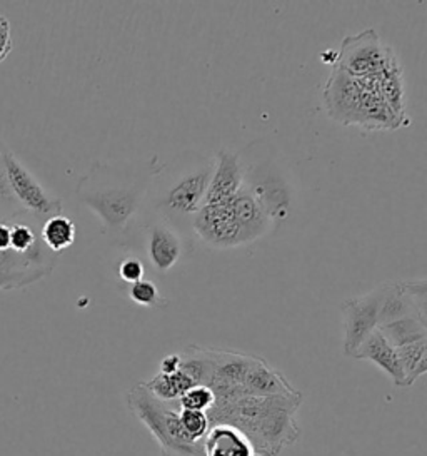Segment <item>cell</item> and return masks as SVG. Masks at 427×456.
Wrapping results in <instances>:
<instances>
[{
    "label": "cell",
    "instance_id": "1",
    "mask_svg": "<svg viewBox=\"0 0 427 456\" xmlns=\"http://www.w3.org/2000/svg\"><path fill=\"white\" fill-rule=\"evenodd\" d=\"M160 166L156 158L141 164L120 166L95 162L80 179L77 198L99 216L104 231L124 236L141 217Z\"/></svg>",
    "mask_w": 427,
    "mask_h": 456
},
{
    "label": "cell",
    "instance_id": "2",
    "mask_svg": "<svg viewBox=\"0 0 427 456\" xmlns=\"http://www.w3.org/2000/svg\"><path fill=\"white\" fill-rule=\"evenodd\" d=\"M302 395L297 396H244L230 403H215L207 413L211 427L226 423L240 429L255 453L278 456L301 436L297 411Z\"/></svg>",
    "mask_w": 427,
    "mask_h": 456
},
{
    "label": "cell",
    "instance_id": "3",
    "mask_svg": "<svg viewBox=\"0 0 427 456\" xmlns=\"http://www.w3.org/2000/svg\"><path fill=\"white\" fill-rule=\"evenodd\" d=\"M215 159L199 152H184L162 164L147 196L154 217L177 229L186 240L192 232V219L205 204Z\"/></svg>",
    "mask_w": 427,
    "mask_h": 456
},
{
    "label": "cell",
    "instance_id": "4",
    "mask_svg": "<svg viewBox=\"0 0 427 456\" xmlns=\"http://www.w3.org/2000/svg\"><path fill=\"white\" fill-rule=\"evenodd\" d=\"M324 102L327 114L342 126H359L369 131L398 129L404 122L389 108L375 76L354 77L335 69L326 82Z\"/></svg>",
    "mask_w": 427,
    "mask_h": 456
},
{
    "label": "cell",
    "instance_id": "5",
    "mask_svg": "<svg viewBox=\"0 0 427 456\" xmlns=\"http://www.w3.org/2000/svg\"><path fill=\"white\" fill-rule=\"evenodd\" d=\"M127 404L159 443L160 456H204V440L187 433L179 402H162L141 383L129 391Z\"/></svg>",
    "mask_w": 427,
    "mask_h": 456
},
{
    "label": "cell",
    "instance_id": "6",
    "mask_svg": "<svg viewBox=\"0 0 427 456\" xmlns=\"http://www.w3.org/2000/svg\"><path fill=\"white\" fill-rule=\"evenodd\" d=\"M4 162L13 196L24 211L42 223L62 215V202L40 186L39 181L15 158L11 149L4 154Z\"/></svg>",
    "mask_w": 427,
    "mask_h": 456
},
{
    "label": "cell",
    "instance_id": "7",
    "mask_svg": "<svg viewBox=\"0 0 427 456\" xmlns=\"http://www.w3.org/2000/svg\"><path fill=\"white\" fill-rule=\"evenodd\" d=\"M244 186L253 194L255 201L264 208L274 224L287 217L291 192L287 181L282 177L274 164H244Z\"/></svg>",
    "mask_w": 427,
    "mask_h": 456
},
{
    "label": "cell",
    "instance_id": "8",
    "mask_svg": "<svg viewBox=\"0 0 427 456\" xmlns=\"http://www.w3.org/2000/svg\"><path fill=\"white\" fill-rule=\"evenodd\" d=\"M387 51L389 47L381 42L374 28L362 30L342 41L337 53V66L354 77L377 76L386 62Z\"/></svg>",
    "mask_w": 427,
    "mask_h": 456
},
{
    "label": "cell",
    "instance_id": "9",
    "mask_svg": "<svg viewBox=\"0 0 427 456\" xmlns=\"http://www.w3.org/2000/svg\"><path fill=\"white\" fill-rule=\"evenodd\" d=\"M381 286L369 295L347 297L342 303L344 314V353L356 358L364 341L379 328Z\"/></svg>",
    "mask_w": 427,
    "mask_h": 456
},
{
    "label": "cell",
    "instance_id": "10",
    "mask_svg": "<svg viewBox=\"0 0 427 456\" xmlns=\"http://www.w3.org/2000/svg\"><path fill=\"white\" fill-rule=\"evenodd\" d=\"M192 232L214 249L244 246L239 224L227 204H204L192 219Z\"/></svg>",
    "mask_w": 427,
    "mask_h": 456
},
{
    "label": "cell",
    "instance_id": "11",
    "mask_svg": "<svg viewBox=\"0 0 427 456\" xmlns=\"http://www.w3.org/2000/svg\"><path fill=\"white\" fill-rule=\"evenodd\" d=\"M146 255L157 273H169L186 253V238L160 217L150 216L144 224Z\"/></svg>",
    "mask_w": 427,
    "mask_h": 456
},
{
    "label": "cell",
    "instance_id": "12",
    "mask_svg": "<svg viewBox=\"0 0 427 456\" xmlns=\"http://www.w3.org/2000/svg\"><path fill=\"white\" fill-rule=\"evenodd\" d=\"M213 179L205 204H227L244 188V164L238 152L221 149L215 154Z\"/></svg>",
    "mask_w": 427,
    "mask_h": 456
},
{
    "label": "cell",
    "instance_id": "13",
    "mask_svg": "<svg viewBox=\"0 0 427 456\" xmlns=\"http://www.w3.org/2000/svg\"><path fill=\"white\" fill-rule=\"evenodd\" d=\"M229 206L239 224L244 244H251L264 238L276 226L264 208L255 201V198L246 186L229 201Z\"/></svg>",
    "mask_w": 427,
    "mask_h": 456
},
{
    "label": "cell",
    "instance_id": "14",
    "mask_svg": "<svg viewBox=\"0 0 427 456\" xmlns=\"http://www.w3.org/2000/svg\"><path fill=\"white\" fill-rule=\"evenodd\" d=\"M354 360H366V362H374L394 381L396 387H400V388L406 387V375L400 366L398 349L387 341L379 330H375L373 335L364 341V345L360 346Z\"/></svg>",
    "mask_w": 427,
    "mask_h": 456
},
{
    "label": "cell",
    "instance_id": "15",
    "mask_svg": "<svg viewBox=\"0 0 427 456\" xmlns=\"http://www.w3.org/2000/svg\"><path fill=\"white\" fill-rule=\"evenodd\" d=\"M253 443L240 429L219 423L204 438V456H254Z\"/></svg>",
    "mask_w": 427,
    "mask_h": 456
},
{
    "label": "cell",
    "instance_id": "16",
    "mask_svg": "<svg viewBox=\"0 0 427 456\" xmlns=\"http://www.w3.org/2000/svg\"><path fill=\"white\" fill-rule=\"evenodd\" d=\"M375 77L379 82L381 94L386 99L389 108L394 110V114L399 118L400 121L407 124L409 119H406V112H404V102H406L404 77H402V70H400L398 57L391 47L387 51L386 62H384L381 72Z\"/></svg>",
    "mask_w": 427,
    "mask_h": 456
},
{
    "label": "cell",
    "instance_id": "17",
    "mask_svg": "<svg viewBox=\"0 0 427 456\" xmlns=\"http://www.w3.org/2000/svg\"><path fill=\"white\" fill-rule=\"evenodd\" d=\"M417 314L413 297L402 288V282L381 284V306H379V326L398 322L402 318Z\"/></svg>",
    "mask_w": 427,
    "mask_h": 456
},
{
    "label": "cell",
    "instance_id": "18",
    "mask_svg": "<svg viewBox=\"0 0 427 456\" xmlns=\"http://www.w3.org/2000/svg\"><path fill=\"white\" fill-rule=\"evenodd\" d=\"M377 330L396 349L427 338V326L419 318V314H413L398 322H387L379 326Z\"/></svg>",
    "mask_w": 427,
    "mask_h": 456
},
{
    "label": "cell",
    "instance_id": "19",
    "mask_svg": "<svg viewBox=\"0 0 427 456\" xmlns=\"http://www.w3.org/2000/svg\"><path fill=\"white\" fill-rule=\"evenodd\" d=\"M40 238L49 251L60 253L76 241V224L67 216H53L42 223Z\"/></svg>",
    "mask_w": 427,
    "mask_h": 456
},
{
    "label": "cell",
    "instance_id": "20",
    "mask_svg": "<svg viewBox=\"0 0 427 456\" xmlns=\"http://www.w3.org/2000/svg\"><path fill=\"white\" fill-rule=\"evenodd\" d=\"M144 387L162 402H179L186 391L196 387V383L190 376L179 370L173 375L157 373L152 379L144 383Z\"/></svg>",
    "mask_w": 427,
    "mask_h": 456
},
{
    "label": "cell",
    "instance_id": "21",
    "mask_svg": "<svg viewBox=\"0 0 427 456\" xmlns=\"http://www.w3.org/2000/svg\"><path fill=\"white\" fill-rule=\"evenodd\" d=\"M127 296L135 305L144 308H164L169 305V301L160 295L159 288L156 282L142 280L127 286Z\"/></svg>",
    "mask_w": 427,
    "mask_h": 456
},
{
    "label": "cell",
    "instance_id": "22",
    "mask_svg": "<svg viewBox=\"0 0 427 456\" xmlns=\"http://www.w3.org/2000/svg\"><path fill=\"white\" fill-rule=\"evenodd\" d=\"M51 273L42 269H30V271H9L0 269V291H17L42 281Z\"/></svg>",
    "mask_w": 427,
    "mask_h": 456
},
{
    "label": "cell",
    "instance_id": "23",
    "mask_svg": "<svg viewBox=\"0 0 427 456\" xmlns=\"http://www.w3.org/2000/svg\"><path fill=\"white\" fill-rule=\"evenodd\" d=\"M215 402L217 400H215L213 389L209 387H204V385H196L181 396L179 406L184 408V410L209 413L215 406Z\"/></svg>",
    "mask_w": 427,
    "mask_h": 456
},
{
    "label": "cell",
    "instance_id": "24",
    "mask_svg": "<svg viewBox=\"0 0 427 456\" xmlns=\"http://www.w3.org/2000/svg\"><path fill=\"white\" fill-rule=\"evenodd\" d=\"M427 351V338L411 343L407 346L398 348V356H399L400 366L402 371L406 375V387H411L414 383V371L417 370L419 362L423 360V356L426 354Z\"/></svg>",
    "mask_w": 427,
    "mask_h": 456
},
{
    "label": "cell",
    "instance_id": "25",
    "mask_svg": "<svg viewBox=\"0 0 427 456\" xmlns=\"http://www.w3.org/2000/svg\"><path fill=\"white\" fill-rule=\"evenodd\" d=\"M20 211H24V209L19 206V202L13 196L7 171H5L4 156H0V221H5Z\"/></svg>",
    "mask_w": 427,
    "mask_h": 456
},
{
    "label": "cell",
    "instance_id": "26",
    "mask_svg": "<svg viewBox=\"0 0 427 456\" xmlns=\"http://www.w3.org/2000/svg\"><path fill=\"white\" fill-rule=\"evenodd\" d=\"M181 421L184 425L187 433L196 438V440H204L211 429V419L207 413L202 411H192V410H184L181 408Z\"/></svg>",
    "mask_w": 427,
    "mask_h": 456
},
{
    "label": "cell",
    "instance_id": "27",
    "mask_svg": "<svg viewBox=\"0 0 427 456\" xmlns=\"http://www.w3.org/2000/svg\"><path fill=\"white\" fill-rule=\"evenodd\" d=\"M146 274V265L141 257L137 256H127L124 259H120L117 265V276L120 281L127 286H131L133 282L142 281Z\"/></svg>",
    "mask_w": 427,
    "mask_h": 456
},
{
    "label": "cell",
    "instance_id": "28",
    "mask_svg": "<svg viewBox=\"0 0 427 456\" xmlns=\"http://www.w3.org/2000/svg\"><path fill=\"white\" fill-rule=\"evenodd\" d=\"M13 42L12 32H11V24L9 20L4 17L0 20V64L9 57L12 53Z\"/></svg>",
    "mask_w": 427,
    "mask_h": 456
},
{
    "label": "cell",
    "instance_id": "29",
    "mask_svg": "<svg viewBox=\"0 0 427 456\" xmlns=\"http://www.w3.org/2000/svg\"><path fill=\"white\" fill-rule=\"evenodd\" d=\"M402 288L413 299H427V278L413 280V281H400Z\"/></svg>",
    "mask_w": 427,
    "mask_h": 456
},
{
    "label": "cell",
    "instance_id": "30",
    "mask_svg": "<svg viewBox=\"0 0 427 456\" xmlns=\"http://www.w3.org/2000/svg\"><path fill=\"white\" fill-rule=\"evenodd\" d=\"M12 246V228L9 221H0V253L11 251Z\"/></svg>",
    "mask_w": 427,
    "mask_h": 456
},
{
    "label": "cell",
    "instance_id": "31",
    "mask_svg": "<svg viewBox=\"0 0 427 456\" xmlns=\"http://www.w3.org/2000/svg\"><path fill=\"white\" fill-rule=\"evenodd\" d=\"M181 370V354H169L160 362V371L162 375H173Z\"/></svg>",
    "mask_w": 427,
    "mask_h": 456
},
{
    "label": "cell",
    "instance_id": "32",
    "mask_svg": "<svg viewBox=\"0 0 427 456\" xmlns=\"http://www.w3.org/2000/svg\"><path fill=\"white\" fill-rule=\"evenodd\" d=\"M414 303H415V309H417L419 318L427 326V299H414Z\"/></svg>",
    "mask_w": 427,
    "mask_h": 456
},
{
    "label": "cell",
    "instance_id": "33",
    "mask_svg": "<svg viewBox=\"0 0 427 456\" xmlns=\"http://www.w3.org/2000/svg\"><path fill=\"white\" fill-rule=\"evenodd\" d=\"M427 375V351L426 354L423 356V360L419 362V366H417V370L414 371V381L417 379V378H421V376Z\"/></svg>",
    "mask_w": 427,
    "mask_h": 456
},
{
    "label": "cell",
    "instance_id": "34",
    "mask_svg": "<svg viewBox=\"0 0 427 456\" xmlns=\"http://www.w3.org/2000/svg\"><path fill=\"white\" fill-rule=\"evenodd\" d=\"M7 151H9V148H7V146H5V142L0 139V156H4Z\"/></svg>",
    "mask_w": 427,
    "mask_h": 456
},
{
    "label": "cell",
    "instance_id": "35",
    "mask_svg": "<svg viewBox=\"0 0 427 456\" xmlns=\"http://www.w3.org/2000/svg\"><path fill=\"white\" fill-rule=\"evenodd\" d=\"M254 456H267V455H262V453H254Z\"/></svg>",
    "mask_w": 427,
    "mask_h": 456
},
{
    "label": "cell",
    "instance_id": "36",
    "mask_svg": "<svg viewBox=\"0 0 427 456\" xmlns=\"http://www.w3.org/2000/svg\"><path fill=\"white\" fill-rule=\"evenodd\" d=\"M2 19H4V17H2V15H0V20H2Z\"/></svg>",
    "mask_w": 427,
    "mask_h": 456
}]
</instances>
